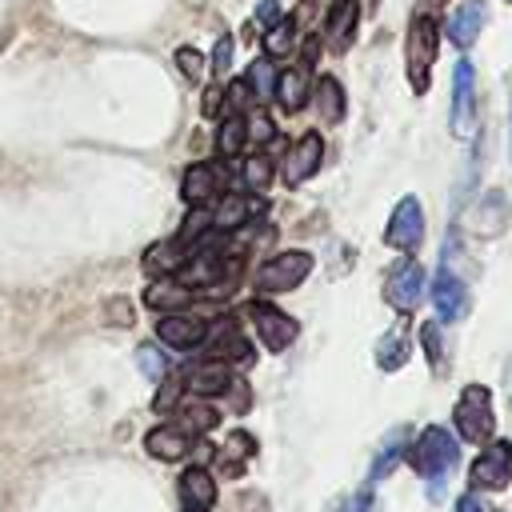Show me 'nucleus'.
Segmentation results:
<instances>
[{"label": "nucleus", "mask_w": 512, "mask_h": 512, "mask_svg": "<svg viewBox=\"0 0 512 512\" xmlns=\"http://www.w3.org/2000/svg\"><path fill=\"white\" fill-rule=\"evenodd\" d=\"M408 460H412V468L428 480V484H424L428 500L440 504V500H444V480H448V472H452L456 460H460L456 436H452L448 428H440V424H428V428H420V436L408 444Z\"/></svg>", "instance_id": "obj_1"}, {"label": "nucleus", "mask_w": 512, "mask_h": 512, "mask_svg": "<svg viewBox=\"0 0 512 512\" xmlns=\"http://www.w3.org/2000/svg\"><path fill=\"white\" fill-rule=\"evenodd\" d=\"M436 52H440V24H436V16L412 12L408 32H404V72H408V84H412L416 96H424L428 84H432Z\"/></svg>", "instance_id": "obj_2"}, {"label": "nucleus", "mask_w": 512, "mask_h": 512, "mask_svg": "<svg viewBox=\"0 0 512 512\" xmlns=\"http://www.w3.org/2000/svg\"><path fill=\"white\" fill-rule=\"evenodd\" d=\"M452 420H456V432H460L464 444H488L496 436V416H492L488 384H464Z\"/></svg>", "instance_id": "obj_3"}, {"label": "nucleus", "mask_w": 512, "mask_h": 512, "mask_svg": "<svg viewBox=\"0 0 512 512\" xmlns=\"http://www.w3.org/2000/svg\"><path fill=\"white\" fill-rule=\"evenodd\" d=\"M308 272H312V256H308V252H300V248L276 252V256H268V260L256 268V292H260V296L292 292Z\"/></svg>", "instance_id": "obj_4"}, {"label": "nucleus", "mask_w": 512, "mask_h": 512, "mask_svg": "<svg viewBox=\"0 0 512 512\" xmlns=\"http://www.w3.org/2000/svg\"><path fill=\"white\" fill-rule=\"evenodd\" d=\"M200 348L208 352V360H220L228 368H248L252 364V344H248V336L240 332V324L232 316H216L204 328Z\"/></svg>", "instance_id": "obj_5"}, {"label": "nucleus", "mask_w": 512, "mask_h": 512, "mask_svg": "<svg viewBox=\"0 0 512 512\" xmlns=\"http://www.w3.org/2000/svg\"><path fill=\"white\" fill-rule=\"evenodd\" d=\"M512 480V444L508 440H488L484 452L468 468L472 492H504Z\"/></svg>", "instance_id": "obj_6"}, {"label": "nucleus", "mask_w": 512, "mask_h": 512, "mask_svg": "<svg viewBox=\"0 0 512 512\" xmlns=\"http://www.w3.org/2000/svg\"><path fill=\"white\" fill-rule=\"evenodd\" d=\"M244 312H248V320H252V328H256V336H260V344L268 352H284L300 336V324L288 312H280L276 304H268V300H248Z\"/></svg>", "instance_id": "obj_7"}, {"label": "nucleus", "mask_w": 512, "mask_h": 512, "mask_svg": "<svg viewBox=\"0 0 512 512\" xmlns=\"http://www.w3.org/2000/svg\"><path fill=\"white\" fill-rule=\"evenodd\" d=\"M476 124V68L468 56H460L452 64V112H448V128L452 136H468Z\"/></svg>", "instance_id": "obj_8"}, {"label": "nucleus", "mask_w": 512, "mask_h": 512, "mask_svg": "<svg viewBox=\"0 0 512 512\" xmlns=\"http://www.w3.org/2000/svg\"><path fill=\"white\" fill-rule=\"evenodd\" d=\"M384 244L396 248V252H404V256H412V252L424 244V208H420L416 196H404V200L392 208L388 228H384Z\"/></svg>", "instance_id": "obj_9"}, {"label": "nucleus", "mask_w": 512, "mask_h": 512, "mask_svg": "<svg viewBox=\"0 0 512 512\" xmlns=\"http://www.w3.org/2000/svg\"><path fill=\"white\" fill-rule=\"evenodd\" d=\"M424 288H428V280H424V268L412 260V256H404L392 272H388V284H384V300L396 308V312H412L420 300H424Z\"/></svg>", "instance_id": "obj_10"}, {"label": "nucleus", "mask_w": 512, "mask_h": 512, "mask_svg": "<svg viewBox=\"0 0 512 512\" xmlns=\"http://www.w3.org/2000/svg\"><path fill=\"white\" fill-rule=\"evenodd\" d=\"M484 24H488V4H484V0H464V4L452 8L448 24H444V36H448L452 48H460V56H464V52L480 40Z\"/></svg>", "instance_id": "obj_11"}, {"label": "nucleus", "mask_w": 512, "mask_h": 512, "mask_svg": "<svg viewBox=\"0 0 512 512\" xmlns=\"http://www.w3.org/2000/svg\"><path fill=\"white\" fill-rule=\"evenodd\" d=\"M320 160H324V140H320V132H304V136L288 148V156H284V184H288V188H300L304 180L316 176Z\"/></svg>", "instance_id": "obj_12"}, {"label": "nucleus", "mask_w": 512, "mask_h": 512, "mask_svg": "<svg viewBox=\"0 0 512 512\" xmlns=\"http://www.w3.org/2000/svg\"><path fill=\"white\" fill-rule=\"evenodd\" d=\"M180 196L188 200V208H212V200L224 196V172L216 164H188L184 180H180Z\"/></svg>", "instance_id": "obj_13"}, {"label": "nucleus", "mask_w": 512, "mask_h": 512, "mask_svg": "<svg viewBox=\"0 0 512 512\" xmlns=\"http://www.w3.org/2000/svg\"><path fill=\"white\" fill-rule=\"evenodd\" d=\"M180 380H184V388L192 392V396H224V392H232V368L228 364H220V360H192L184 372H180Z\"/></svg>", "instance_id": "obj_14"}, {"label": "nucleus", "mask_w": 512, "mask_h": 512, "mask_svg": "<svg viewBox=\"0 0 512 512\" xmlns=\"http://www.w3.org/2000/svg\"><path fill=\"white\" fill-rule=\"evenodd\" d=\"M204 328H208V320H204V316H196V312H168V316H160V320H156V336H160L168 348H176V352L200 348Z\"/></svg>", "instance_id": "obj_15"}, {"label": "nucleus", "mask_w": 512, "mask_h": 512, "mask_svg": "<svg viewBox=\"0 0 512 512\" xmlns=\"http://www.w3.org/2000/svg\"><path fill=\"white\" fill-rule=\"evenodd\" d=\"M432 308H436V316H440L444 324L460 320V316H464V308H468L464 280H460V276H452V272H448V264H440V268H436V276H432Z\"/></svg>", "instance_id": "obj_16"}, {"label": "nucleus", "mask_w": 512, "mask_h": 512, "mask_svg": "<svg viewBox=\"0 0 512 512\" xmlns=\"http://www.w3.org/2000/svg\"><path fill=\"white\" fill-rule=\"evenodd\" d=\"M356 20H360V4L356 0H336L324 24V44L328 52H348L356 40Z\"/></svg>", "instance_id": "obj_17"}, {"label": "nucleus", "mask_w": 512, "mask_h": 512, "mask_svg": "<svg viewBox=\"0 0 512 512\" xmlns=\"http://www.w3.org/2000/svg\"><path fill=\"white\" fill-rule=\"evenodd\" d=\"M260 208H264V200H248V196H240V192H224V196L216 200V208H212V228H216V232H232V228H240L244 220L260 216Z\"/></svg>", "instance_id": "obj_18"}, {"label": "nucleus", "mask_w": 512, "mask_h": 512, "mask_svg": "<svg viewBox=\"0 0 512 512\" xmlns=\"http://www.w3.org/2000/svg\"><path fill=\"white\" fill-rule=\"evenodd\" d=\"M144 452L172 464V460H184V456L192 452V436H188L184 428H176V424H160V428H152V432L144 436Z\"/></svg>", "instance_id": "obj_19"}, {"label": "nucleus", "mask_w": 512, "mask_h": 512, "mask_svg": "<svg viewBox=\"0 0 512 512\" xmlns=\"http://www.w3.org/2000/svg\"><path fill=\"white\" fill-rule=\"evenodd\" d=\"M192 296H196V292H192L188 284H176V280H164V276L144 288V304H148L152 312H164V316H168V312H184V308L192 304Z\"/></svg>", "instance_id": "obj_20"}, {"label": "nucleus", "mask_w": 512, "mask_h": 512, "mask_svg": "<svg viewBox=\"0 0 512 512\" xmlns=\"http://www.w3.org/2000/svg\"><path fill=\"white\" fill-rule=\"evenodd\" d=\"M180 500L184 508H212L216 504V480L208 468H184L180 476Z\"/></svg>", "instance_id": "obj_21"}, {"label": "nucleus", "mask_w": 512, "mask_h": 512, "mask_svg": "<svg viewBox=\"0 0 512 512\" xmlns=\"http://www.w3.org/2000/svg\"><path fill=\"white\" fill-rule=\"evenodd\" d=\"M404 456H408V428H392V432L384 436V444H380V452H376L372 468H368V484L384 480V476H388Z\"/></svg>", "instance_id": "obj_22"}, {"label": "nucleus", "mask_w": 512, "mask_h": 512, "mask_svg": "<svg viewBox=\"0 0 512 512\" xmlns=\"http://www.w3.org/2000/svg\"><path fill=\"white\" fill-rule=\"evenodd\" d=\"M276 64L268 60V56H256L252 64H248V72H244V92H248V100H256V104H268L272 100V92H276Z\"/></svg>", "instance_id": "obj_23"}, {"label": "nucleus", "mask_w": 512, "mask_h": 512, "mask_svg": "<svg viewBox=\"0 0 512 512\" xmlns=\"http://www.w3.org/2000/svg\"><path fill=\"white\" fill-rule=\"evenodd\" d=\"M272 100H276L284 112H300L304 100H308V68H288V72H280Z\"/></svg>", "instance_id": "obj_24"}, {"label": "nucleus", "mask_w": 512, "mask_h": 512, "mask_svg": "<svg viewBox=\"0 0 512 512\" xmlns=\"http://www.w3.org/2000/svg\"><path fill=\"white\" fill-rule=\"evenodd\" d=\"M216 424H220V412H216L204 396H196V400H188V404L176 408V428H184L188 436H204V432H212Z\"/></svg>", "instance_id": "obj_25"}, {"label": "nucleus", "mask_w": 512, "mask_h": 512, "mask_svg": "<svg viewBox=\"0 0 512 512\" xmlns=\"http://www.w3.org/2000/svg\"><path fill=\"white\" fill-rule=\"evenodd\" d=\"M248 144V116L244 112H228L220 120V132H216V148L220 156H240Z\"/></svg>", "instance_id": "obj_26"}, {"label": "nucleus", "mask_w": 512, "mask_h": 512, "mask_svg": "<svg viewBox=\"0 0 512 512\" xmlns=\"http://www.w3.org/2000/svg\"><path fill=\"white\" fill-rule=\"evenodd\" d=\"M312 96H316V112H320L328 124L344 116V88H340V80H336V76H320Z\"/></svg>", "instance_id": "obj_27"}, {"label": "nucleus", "mask_w": 512, "mask_h": 512, "mask_svg": "<svg viewBox=\"0 0 512 512\" xmlns=\"http://www.w3.org/2000/svg\"><path fill=\"white\" fill-rule=\"evenodd\" d=\"M144 268L160 280V276H168V272H176V268H184V248L176 244V240H164V244H152L148 248V256H144Z\"/></svg>", "instance_id": "obj_28"}, {"label": "nucleus", "mask_w": 512, "mask_h": 512, "mask_svg": "<svg viewBox=\"0 0 512 512\" xmlns=\"http://www.w3.org/2000/svg\"><path fill=\"white\" fill-rule=\"evenodd\" d=\"M376 364H380L384 372H396V368L408 364V336H404L400 328H392V332L380 336V344H376Z\"/></svg>", "instance_id": "obj_29"}, {"label": "nucleus", "mask_w": 512, "mask_h": 512, "mask_svg": "<svg viewBox=\"0 0 512 512\" xmlns=\"http://www.w3.org/2000/svg\"><path fill=\"white\" fill-rule=\"evenodd\" d=\"M296 48V20L292 16H280L272 28H268V36H264V52H268V60H280V56H288Z\"/></svg>", "instance_id": "obj_30"}, {"label": "nucleus", "mask_w": 512, "mask_h": 512, "mask_svg": "<svg viewBox=\"0 0 512 512\" xmlns=\"http://www.w3.org/2000/svg\"><path fill=\"white\" fill-rule=\"evenodd\" d=\"M420 344H424V356L432 368H444V336H440V324L436 320H424L420 324Z\"/></svg>", "instance_id": "obj_31"}, {"label": "nucleus", "mask_w": 512, "mask_h": 512, "mask_svg": "<svg viewBox=\"0 0 512 512\" xmlns=\"http://www.w3.org/2000/svg\"><path fill=\"white\" fill-rule=\"evenodd\" d=\"M136 364H140L144 380H152V384H160V380L168 376V372H164V352L152 348V344H140V348H136Z\"/></svg>", "instance_id": "obj_32"}, {"label": "nucleus", "mask_w": 512, "mask_h": 512, "mask_svg": "<svg viewBox=\"0 0 512 512\" xmlns=\"http://www.w3.org/2000/svg\"><path fill=\"white\" fill-rule=\"evenodd\" d=\"M244 184L252 192H260L264 184H272V160L268 156H248L244 160Z\"/></svg>", "instance_id": "obj_33"}, {"label": "nucleus", "mask_w": 512, "mask_h": 512, "mask_svg": "<svg viewBox=\"0 0 512 512\" xmlns=\"http://www.w3.org/2000/svg\"><path fill=\"white\" fill-rule=\"evenodd\" d=\"M176 68L196 84V80L204 76V56H200V48H176Z\"/></svg>", "instance_id": "obj_34"}, {"label": "nucleus", "mask_w": 512, "mask_h": 512, "mask_svg": "<svg viewBox=\"0 0 512 512\" xmlns=\"http://www.w3.org/2000/svg\"><path fill=\"white\" fill-rule=\"evenodd\" d=\"M160 384H164V388H160V396H156V412H168V408L180 400V392H184V380H180V376H164Z\"/></svg>", "instance_id": "obj_35"}, {"label": "nucleus", "mask_w": 512, "mask_h": 512, "mask_svg": "<svg viewBox=\"0 0 512 512\" xmlns=\"http://www.w3.org/2000/svg\"><path fill=\"white\" fill-rule=\"evenodd\" d=\"M228 64H232V36H220L216 48H212V72L228 76Z\"/></svg>", "instance_id": "obj_36"}, {"label": "nucleus", "mask_w": 512, "mask_h": 512, "mask_svg": "<svg viewBox=\"0 0 512 512\" xmlns=\"http://www.w3.org/2000/svg\"><path fill=\"white\" fill-rule=\"evenodd\" d=\"M256 20H260L264 28H272V24L280 20V0H260V4H256Z\"/></svg>", "instance_id": "obj_37"}, {"label": "nucleus", "mask_w": 512, "mask_h": 512, "mask_svg": "<svg viewBox=\"0 0 512 512\" xmlns=\"http://www.w3.org/2000/svg\"><path fill=\"white\" fill-rule=\"evenodd\" d=\"M456 512H488V504H484L480 492H460L456 496Z\"/></svg>", "instance_id": "obj_38"}, {"label": "nucleus", "mask_w": 512, "mask_h": 512, "mask_svg": "<svg viewBox=\"0 0 512 512\" xmlns=\"http://www.w3.org/2000/svg\"><path fill=\"white\" fill-rule=\"evenodd\" d=\"M220 104H224V88H208L204 100H200V112L204 116H220Z\"/></svg>", "instance_id": "obj_39"}, {"label": "nucleus", "mask_w": 512, "mask_h": 512, "mask_svg": "<svg viewBox=\"0 0 512 512\" xmlns=\"http://www.w3.org/2000/svg\"><path fill=\"white\" fill-rule=\"evenodd\" d=\"M248 140H272L268 116H252V120H248Z\"/></svg>", "instance_id": "obj_40"}, {"label": "nucleus", "mask_w": 512, "mask_h": 512, "mask_svg": "<svg viewBox=\"0 0 512 512\" xmlns=\"http://www.w3.org/2000/svg\"><path fill=\"white\" fill-rule=\"evenodd\" d=\"M440 8H444V0H420V4H416V12H420V16H436Z\"/></svg>", "instance_id": "obj_41"}, {"label": "nucleus", "mask_w": 512, "mask_h": 512, "mask_svg": "<svg viewBox=\"0 0 512 512\" xmlns=\"http://www.w3.org/2000/svg\"><path fill=\"white\" fill-rule=\"evenodd\" d=\"M184 512H208V508H184Z\"/></svg>", "instance_id": "obj_42"}, {"label": "nucleus", "mask_w": 512, "mask_h": 512, "mask_svg": "<svg viewBox=\"0 0 512 512\" xmlns=\"http://www.w3.org/2000/svg\"><path fill=\"white\" fill-rule=\"evenodd\" d=\"M364 512H376V504H368V508H364Z\"/></svg>", "instance_id": "obj_43"}, {"label": "nucleus", "mask_w": 512, "mask_h": 512, "mask_svg": "<svg viewBox=\"0 0 512 512\" xmlns=\"http://www.w3.org/2000/svg\"><path fill=\"white\" fill-rule=\"evenodd\" d=\"M508 4H512V0H508Z\"/></svg>", "instance_id": "obj_44"}]
</instances>
